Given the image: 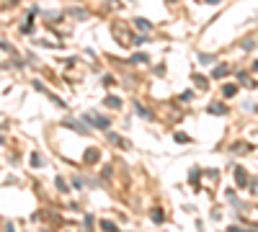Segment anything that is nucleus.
<instances>
[{
  "label": "nucleus",
  "instance_id": "6e6552de",
  "mask_svg": "<svg viewBox=\"0 0 258 232\" xmlns=\"http://www.w3.org/2000/svg\"><path fill=\"white\" fill-rule=\"evenodd\" d=\"M235 91H238L235 86H225V96H227V98H230V96H235Z\"/></svg>",
  "mask_w": 258,
  "mask_h": 232
},
{
  "label": "nucleus",
  "instance_id": "20e7f679",
  "mask_svg": "<svg viewBox=\"0 0 258 232\" xmlns=\"http://www.w3.org/2000/svg\"><path fill=\"white\" fill-rule=\"evenodd\" d=\"M135 24H137V29H140V31H150V21H145V18H137Z\"/></svg>",
  "mask_w": 258,
  "mask_h": 232
},
{
  "label": "nucleus",
  "instance_id": "9d476101",
  "mask_svg": "<svg viewBox=\"0 0 258 232\" xmlns=\"http://www.w3.org/2000/svg\"><path fill=\"white\" fill-rule=\"evenodd\" d=\"M132 62H147V57H145V54H135Z\"/></svg>",
  "mask_w": 258,
  "mask_h": 232
},
{
  "label": "nucleus",
  "instance_id": "423d86ee",
  "mask_svg": "<svg viewBox=\"0 0 258 232\" xmlns=\"http://www.w3.org/2000/svg\"><path fill=\"white\" fill-rule=\"evenodd\" d=\"M227 75V67H217V70H214V78H225Z\"/></svg>",
  "mask_w": 258,
  "mask_h": 232
},
{
  "label": "nucleus",
  "instance_id": "7ed1b4c3",
  "mask_svg": "<svg viewBox=\"0 0 258 232\" xmlns=\"http://www.w3.org/2000/svg\"><path fill=\"white\" fill-rule=\"evenodd\" d=\"M103 103H106V106H111V109H119V106H121V101H119L116 96H109V98H106Z\"/></svg>",
  "mask_w": 258,
  "mask_h": 232
},
{
  "label": "nucleus",
  "instance_id": "9b49d317",
  "mask_svg": "<svg viewBox=\"0 0 258 232\" xmlns=\"http://www.w3.org/2000/svg\"><path fill=\"white\" fill-rule=\"evenodd\" d=\"M96 158H98V152H96V150H91L88 155H85V160H96Z\"/></svg>",
  "mask_w": 258,
  "mask_h": 232
},
{
  "label": "nucleus",
  "instance_id": "f257e3e1",
  "mask_svg": "<svg viewBox=\"0 0 258 232\" xmlns=\"http://www.w3.org/2000/svg\"><path fill=\"white\" fill-rule=\"evenodd\" d=\"M85 121L101 126V129H106V126H109V119H103V116H98V114H85Z\"/></svg>",
  "mask_w": 258,
  "mask_h": 232
},
{
  "label": "nucleus",
  "instance_id": "f03ea898",
  "mask_svg": "<svg viewBox=\"0 0 258 232\" xmlns=\"http://www.w3.org/2000/svg\"><path fill=\"white\" fill-rule=\"evenodd\" d=\"M235 181H238V186H240V188L245 186V181H248V178H245V171H243V168H238V171H235Z\"/></svg>",
  "mask_w": 258,
  "mask_h": 232
},
{
  "label": "nucleus",
  "instance_id": "1a4fd4ad",
  "mask_svg": "<svg viewBox=\"0 0 258 232\" xmlns=\"http://www.w3.org/2000/svg\"><path fill=\"white\" fill-rule=\"evenodd\" d=\"M57 186H59V191H68V183H64L62 178H57Z\"/></svg>",
  "mask_w": 258,
  "mask_h": 232
},
{
  "label": "nucleus",
  "instance_id": "f8f14e48",
  "mask_svg": "<svg viewBox=\"0 0 258 232\" xmlns=\"http://www.w3.org/2000/svg\"><path fill=\"white\" fill-rule=\"evenodd\" d=\"M39 163H41V158H39V155H31V165H34V168H36V165H39Z\"/></svg>",
  "mask_w": 258,
  "mask_h": 232
},
{
  "label": "nucleus",
  "instance_id": "4468645a",
  "mask_svg": "<svg viewBox=\"0 0 258 232\" xmlns=\"http://www.w3.org/2000/svg\"><path fill=\"white\" fill-rule=\"evenodd\" d=\"M209 3H220V0H209Z\"/></svg>",
  "mask_w": 258,
  "mask_h": 232
},
{
  "label": "nucleus",
  "instance_id": "ddd939ff",
  "mask_svg": "<svg viewBox=\"0 0 258 232\" xmlns=\"http://www.w3.org/2000/svg\"><path fill=\"white\" fill-rule=\"evenodd\" d=\"M153 219L155 222H163V212H153Z\"/></svg>",
  "mask_w": 258,
  "mask_h": 232
},
{
  "label": "nucleus",
  "instance_id": "0eeeda50",
  "mask_svg": "<svg viewBox=\"0 0 258 232\" xmlns=\"http://www.w3.org/2000/svg\"><path fill=\"white\" fill-rule=\"evenodd\" d=\"M194 83H199V86H202V88H207V80H204L202 75H194Z\"/></svg>",
  "mask_w": 258,
  "mask_h": 232
},
{
  "label": "nucleus",
  "instance_id": "39448f33",
  "mask_svg": "<svg viewBox=\"0 0 258 232\" xmlns=\"http://www.w3.org/2000/svg\"><path fill=\"white\" fill-rule=\"evenodd\" d=\"M209 114H225V106H220V103H214V106L209 109Z\"/></svg>",
  "mask_w": 258,
  "mask_h": 232
}]
</instances>
